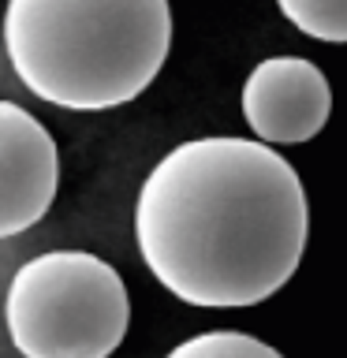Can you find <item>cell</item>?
I'll use <instances>...</instances> for the list:
<instances>
[{"label": "cell", "instance_id": "1", "mask_svg": "<svg viewBox=\"0 0 347 358\" xmlns=\"http://www.w3.org/2000/svg\"><path fill=\"white\" fill-rule=\"evenodd\" d=\"M310 231L299 172L269 142L194 138L142 179L134 239L157 284L187 306H257L302 262Z\"/></svg>", "mask_w": 347, "mask_h": 358}, {"label": "cell", "instance_id": "2", "mask_svg": "<svg viewBox=\"0 0 347 358\" xmlns=\"http://www.w3.org/2000/svg\"><path fill=\"white\" fill-rule=\"evenodd\" d=\"M4 52L38 101L105 112L134 101L172 49L168 0H8Z\"/></svg>", "mask_w": 347, "mask_h": 358}, {"label": "cell", "instance_id": "3", "mask_svg": "<svg viewBox=\"0 0 347 358\" xmlns=\"http://www.w3.org/2000/svg\"><path fill=\"white\" fill-rule=\"evenodd\" d=\"M131 324L120 273L90 250H45L15 268L4 329L22 358H108Z\"/></svg>", "mask_w": 347, "mask_h": 358}, {"label": "cell", "instance_id": "4", "mask_svg": "<svg viewBox=\"0 0 347 358\" xmlns=\"http://www.w3.org/2000/svg\"><path fill=\"white\" fill-rule=\"evenodd\" d=\"M332 112L329 78L302 56H269L243 83V116L269 145L310 142Z\"/></svg>", "mask_w": 347, "mask_h": 358}, {"label": "cell", "instance_id": "5", "mask_svg": "<svg viewBox=\"0 0 347 358\" xmlns=\"http://www.w3.org/2000/svg\"><path fill=\"white\" fill-rule=\"evenodd\" d=\"M60 190V150L38 116L0 97V239L30 231Z\"/></svg>", "mask_w": 347, "mask_h": 358}, {"label": "cell", "instance_id": "6", "mask_svg": "<svg viewBox=\"0 0 347 358\" xmlns=\"http://www.w3.org/2000/svg\"><path fill=\"white\" fill-rule=\"evenodd\" d=\"M284 19L306 38L347 41V0H276Z\"/></svg>", "mask_w": 347, "mask_h": 358}, {"label": "cell", "instance_id": "7", "mask_svg": "<svg viewBox=\"0 0 347 358\" xmlns=\"http://www.w3.org/2000/svg\"><path fill=\"white\" fill-rule=\"evenodd\" d=\"M164 358H284V355L246 332H201L172 347Z\"/></svg>", "mask_w": 347, "mask_h": 358}]
</instances>
